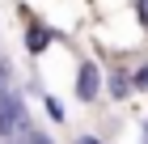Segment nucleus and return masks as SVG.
<instances>
[{
  "mask_svg": "<svg viewBox=\"0 0 148 144\" xmlns=\"http://www.w3.org/2000/svg\"><path fill=\"white\" fill-rule=\"evenodd\" d=\"M0 85H4V89L13 85V68H9V59H0Z\"/></svg>",
  "mask_w": 148,
  "mask_h": 144,
  "instance_id": "nucleus-7",
  "label": "nucleus"
},
{
  "mask_svg": "<svg viewBox=\"0 0 148 144\" xmlns=\"http://www.w3.org/2000/svg\"><path fill=\"white\" fill-rule=\"evenodd\" d=\"M131 85H136V89H140V93H148V64H144V68H140L136 76H131Z\"/></svg>",
  "mask_w": 148,
  "mask_h": 144,
  "instance_id": "nucleus-6",
  "label": "nucleus"
},
{
  "mask_svg": "<svg viewBox=\"0 0 148 144\" xmlns=\"http://www.w3.org/2000/svg\"><path fill=\"white\" fill-rule=\"evenodd\" d=\"M136 17H140V21L148 25V0H136Z\"/></svg>",
  "mask_w": 148,
  "mask_h": 144,
  "instance_id": "nucleus-8",
  "label": "nucleus"
},
{
  "mask_svg": "<svg viewBox=\"0 0 148 144\" xmlns=\"http://www.w3.org/2000/svg\"><path fill=\"white\" fill-rule=\"evenodd\" d=\"M102 93V68L93 64V59H85V64L76 68V98L80 102H93Z\"/></svg>",
  "mask_w": 148,
  "mask_h": 144,
  "instance_id": "nucleus-2",
  "label": "nucleus"
},
{
  "mask_svg": "<svg viewBox=\"0 0 148 144\" xmlns=\"http://www.w3.org/2000/svg\"><path fill=\"white\" fill-rule=\"evenodd\" d=\"M42 106H47V114H51L55 123H64V102H59V98H51V93H47V98H42Z\"/></svg>",
  "mask_w": 148,
  "mask_h": 144,
  "instance_id": "nucleus-5",
  "label": "nucleus"
},
{
  "mask_svg": "<svg viewBox=\"0 0 148 144\" xmlns=\"http://www.w3.org/2000/svg\"><path fill=\"white\" fill-rule=\"evenodd\" d=\"M131 89H136V85H131L127 76H110V98H127Z\"/></svg>",
  "mask_w": 148,
  "mask_h": 144,
  "instance_id": "nucleus-4",
  "label": "nucleus"
},
{
  "mask_svg": "<svg viewBox=\"0 0 148 144\" xmlns=\"http://www.w3.org/2000/svg\"><path fill=\"white\" fill-rule=\"evenodd\" d=\"M47 47H51V30H47L42 21H30V30H25V51H30V55H42Z\"/></svg>",
  "mask_w": 148,
  "mask_h": 144,
  "instance_id": "nucleus-3",
  "label": "nucleus"
},
{
  "mask_svg": "<svg viewBox=\"0 0 148 144\" xmlns=\"http://www.w3.org/2000/svg\"><path fill=\"white\" fill-rule=\"evenodd\" d=\"M30 114H25V102L17 89H0V140H17V136H30Z\"/></svg>",
  "mask_w": 148,
  "mask_h": 144,
  "instance_id": "nucleus-1",
  "label": "nucleus"
},
{
  "mask_svg": "<svg viewBox=\"0 0 148 144\" xmlns=\"http://www.w3.org/2000/svg\"><path fill=\"white\" fill-rule=\"evenodd\" d=\"M30 144H55V140H51L47 132H30Z\"/></svg>",
  "mask_w": 148,
  "mask_h": 144,
  "instance_id": "nucleus-9",
  "label": "nucleus"
},
{
  "mask_svg": "<svg viewBox=\"0 0 148 144\" xmlns=\"http://www.w3.org/2000/svg\"><path fill=\"white\" fill-rule=\"evenodd\" d=\"M76 144H102L97 136H76Z\"/></svg>",
  "mask_w": 148,
  "mask_h": 144,
  "instance_id": "nucleus-10",
  "label": "nucleus"
},
{
  "mask_svg": "<svg viewBox=\"0 0 148 144\" xmlns=\"http://www.w3.org/2000/svg\"><path fill=\"white\" fill-rule=\"evenodd\" d=\"M144 136H148V127H144Z\"/></svg>",
  "mask_w": 148,
  "mask_h": 144,
  "instance_id": "nucleus-11",
  "label": "nucleus"
}]
</instances>
